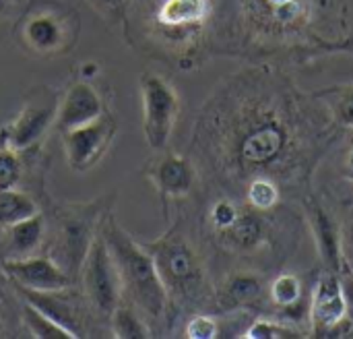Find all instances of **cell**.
<instances>
[{"label":"cell","instance_id":"6da1fadb","mask_svg":"<svg viewBox=\"0 0 353 339\" xmlns=\"http://www.w3.org/2000/svg\"><path fill=\"white\" fill-rule=\"evenodd\" d=\"M97 230L114 257L122 294L126 296L128 304L134 307L147 319V323L161 321L168 313L170 296L157 273L151 253L143 242L134 240L112 213H105Z\"/></svg>","mask_w":353,"mask_h":339},{"label":"cell","instance_id":"7a4b0ae2","mask_svg":"<svg viewBox=\"0 0 353 339\" xmlns=\"http://www.w3.org/2000/svg\"><path fill=\"white\" fill-rule=\"evenodd\" d=\"M14 35L27 52L54 58L74 48L81 35V19L70 6L54 0H37L19 17Z\"/></svg>","mask_w":353,"mask_h":339},{"label":"cell","instance_id":"3957f363","mask_svg":"<svg viewBox=\"0 0 353 339\" xmlns=\"http://www.w3.org/2000/svg\"><path fill=\"white\" fill-rule=\"evenodd\" d=\"M290 151V128L269 112H256L242 122L232 141V157L240 172H261L281 162Z\"/></svg>","mask_w":353,"mask_h":339},{"label":"cell","instance_id":"277c9868","mask_svg":"<svg viewBox=\"0 0 353 339\" xmlns=\"http://www.w3.org/2000/svg\"><path fill=\"white\" fill-rule=\"evenodd\" d=\"M145 249L151 253L157 273L168 290V296L176 298H190L203 286V267L186 242L176 230H170L155 242H143Z\"/></svg>","mask_w":353,"mask_h":339},{"label":"cell","instance_id":"5b68a950","mask_svg":"<svg viewBox=\"0 0 353 339\" xmlns=\"http://www.w3.org/2000/svg\"><path fill=\"white\" fill-rule=\"evenodd\" d=\"M143 99V135L151 149L163 151L174 133L180 97L172 83L157 72H143L139 79Z\"/></svg>","mask_w":353,"mask_h":339},{"label":"cell","instance_id":"8992f818","mask_svg":"<svg viewBox=\"0 0 353 339\" xmlns=\"http://www.w3.org/2000/svg\"><path fill=\"white\" fill-rule=\"evenodd\" d=\"M79 280L83 286V292L89 300V304L97 311L99 317L110 319L114 309L120 304L122 298V284L120 275L114 263V257L99 234L95 232L87 255L83 259V265L79 269Z\"/></svg>","mask_w":353,"mask_h":339},{"label":"cell","instance_id":"52a82bcc","mask_svg":"<svg viewBox=\"0 0 353 339\" xmlns=\"http://www.w3.org/2000/svg\"><path fill=\"white\" fill-rule=\"evenodd\" d=\"M60 106V95L50 87H35L25 97L17 116L4 124L6 143L14 151H25L37 143L54 124Z\"/></svg>","mask_w":353,"mask_h":339},{"label":"cell","instance_id":"ba28073f","mask_svg":"<svg viewBox=\"0 0 353 339\" xmlns=\"http://www.w3.org/2000/svg\"><path fill=\"white\" fill-rule=\"evenodd\" d=\"M116 135H118V122L110 110H105L99 118L83 126L62 133L64 155L68 166L74 172L91 170L105 155Z\"/></svg>","mask_w":353,"mask_h":339},{"label":"cell","instance_id":"9c48e42d","mask_svg":"<svg viewBox=\"0 0 353 339\" xmlns=\"http://www.w3.org/2000/svg\"><path fill=\"white\" fill-rule=\"evenodd\" d=\"M95 209H89V205H81L74 211H66V215L60 220L58 228V257L64 271L74 280L79 278V269L83 265V259L87 255V249L97 232L95 228Z\"/></svg>","mask_w":353,"mask_h":339},{"label":"cell","instance_id":"30bf717a","mask_svg":"<svg viewBox=\"0 0 353 339\" xmlns=\"http://www.w3.org/2000/svg\"><path fill=\"white\" fill-rule=\"evenodd\" d=\"M310 323L314 338L341 336V327L350 323L339 273L325 271L316 282L310 298Z\"/></svg>","mask_w":353,"mask_h":339},{"label":"cell","instance_id":"8fae6325","mask_svg":"<svg viewBox=\"0 0 353 339\" xmlns=\"http://www.w3.org/2000/svg\"><path fill=\"white\" fill-rule=\"evenodd\" d=\"M2 273L12 282V286H23L31 290L64 292L72 278L54 257H14L0 263Z\"/></svg>","mask_w":353,"mask_h":339},{"label":"cell","instance_id":"7c38bea8","mask_svg":"<svg viewBox=\"0 0 353 339\" xmlns=\"http://www.w3.org/2000/svg\"><path fill=\"white\" fill-rule=\"evenodd\" d=\"M147 176L157 188L165 217H168V203L172 199L186 197L196 182V170H194L192 162L188 157L176 155V153H165V155L157 157L149 166Z\"/></svg>","mask_w":353,"mask_h":339},{"label":"cell","instance_id":"4fadbf2b","mask_svg":"<svg viewBox=\"0 0 353 339\" xmlns=\"http://www.w3.org/2000/svg\"><path fill=\"white\" fill-rule=\"evenodd\" d=\"M105 110L108 108L103 104V97L95 89V85H91L87 79H81V81H74L66 89V93L60 97L54 126L60 133H66L70 128L83 126V124L99 118Z\"/></svg>","mask_w":353,"mask_h":339},{"label":"cell","instance_id":"5bb4252c","mask_svg":"<svg viewBox=\"0 0 353 339\" xmlns=\"http://www.w3.org/2000/svg\"><path fill=\"white\" fill-rule=\"evenodd\" d=\"M211 12L209 0H159L155 23L170 35L199 29Z\"/></svg>","mask_w":353,"mask_h":339},{"label":"cell","instance_id":"9a60e30c","mask_svg":"<svg viewBox=\"0 0 353 339\" xmlns=\"http://www.w3.org/2000/svg\"><path fill=\"white\" fill-rule=\"evenodd\" d=\"M14 290L19 292L21 300L31 304L33 309H37L41 315H46L48 319H52L56 325H60L62 329H66L72 339H79L85 336L83 323L77 317L74 307L60 298V292H46V290H31V288H23V286H14Z\"/></svg>","mask_w":353,"mask_h":339},{"label":"cell","instance_id":"2e32d148","mask_svg":"<svg viewBox=\"0 0 353 339\" xmlns=\"http://www.w3.org/2000/svg\"><path fill=\"white\" fill-rule=\"evenodd\" d=\"M310 226H312V234H314L319 255H321L325 269L339 273V269L343 265V249H341V238H339L335 222L329 217V213L325 209L312 205Z\"/></svg>","mask_w":353,"mask_h":339},{"label":"cell","instance_id":"e0dca14e","mask_svg":"<svg viewBox=\"0 0 353 339\" xmlns=\"http://www.w3.org/2000/svg\"><path fill=\"white\" fill-rule=\"evenodd\" d=\"M8 232V255L10 259L14 257H29L43 240V232H46V224L41 213H35L23 222L12 224L10 228H6Z\"/></svg>","mask_w":353,"mask_h":339},{"label":"cell","instance_id":"ac0fdd59","mask_svg":"<svg viewBox=\"0 0 353 339\" xmlns=\"http://www.w3.org/2000/svg\"><path fill=\"white\" fill-rule=\"evenodd\" d=\"M261 236H263V222L259 217V211H254L252 207L240 209L238 220L225 232L219 234V238L234 249H250L261 240Z\"/></svg>","mask_w":353,"mask_h":339},{"label":"cell","instance_id":"d6986e66","mask_svg":"<svg viewBox=\"0 0 353 339\" xmlns=\"http://www.w3.org/2000/svg\"><path fill=\"white\" fill-rule=\"evenodd\" d=\"M110 325H112V333L118 339L151 338L147 319L130 304H118L110 315Z\"/></svg>","mask_w":353,"mask_h":339},{"label":"cell","instance_id":"ffe728a7","mask_svg":"<svg viewBox=\"0 0 353 339\" xmlns=\"http://www.w3.org/2000/svg\"><path fill=\"white\" fill-rule=\"evenodd\" d=\"M39 213L37 203L21 191L6 188L0 191V228H10L17 222H23Z\"/></svg>","mask_w":353,"mask_h":339},{"label":"cell","instance_id":"44dd1931","mask_svg":"<svg viewBox=\"0 0 353 339\" xmlns=\"http://www.w3.org/2000/svg\"><path fill=\"white\" fill-rule=\"evenodd\" d=\"M263 292V284L261 280L252 278V275H236L232 278L223 292H221V304L225 307H244L252 300H259Z\"/></svg>","mask_w":353,"mask_h":339},{"label":"cell","instance_id":"7402d4cb","mask_svg":"<svg viewBox=\"0 0 353 339\" xmlns=\"http://www.w3.org/2000/svg\"><path fill=\"white\" fill-rule=\"evenodd\" d=\"M271 300L275 307L283 309V311H292L302 307L304 302V288L298 275L294 273H281L279 278L273 280L271 284Z\"/></svg>","mask_w":353,"mask_h":339},{"label":"cell","instance_id":"603a6c76","mask_svg":"<svg viewBox=\"0 0 353 339\" xmlns=\"http://www.w3.org/2000/svg\"><path fill=\"white\" fill-rule=\"evenodd\" d=\"M21 319H23L25 327L29 329V333H31L33 338L72 339V336H70L66 329H62L60 325H56L52 319H48L46 315H41L37 309H33V307H31V304H27V302H23V307H21Z\"/></svg>","mask_w":353,"mask_h":339},{"label":"cell","instance_id":"cb8c5ba5","mask_svg":"<svg viewBox=\"0 0 353 339\" xmlns=\"http://www.w3.org/2000/svg\"><path fill=\"white\" fill-rule=\"evenodd\" d=\"M246 201L254 211H269L279 203V188L267 176H254L246 191Z\"/></svg>","mask_w":353,"mask_h":339},{"label":"cell","instance_id":"d4e9b609","mask_svg":"<svg viewBox=\"0 0 353 339\" xmlns=\"http://www.w3.org/2000/svg\"><path fill=\"white\" fill-rule=\"evenodd\" d=\"M261 6L279 27H290L304 14V0H261Z\"/></svg>","mask_w":353,"mask_h":339},{"label":"cell","instance_id":"484cf974","mask_svg":"<svg viewBox=\"0 0 353 339\" xmlns=\"http://www.w3.org/2000/svg\"><path fill=\"white\" fill-rule=\"evenodd\" d=\"M19 178H21V162L14 149L8 147L4 128H0V191L14 188Z\"/></svg>","mask_w":353,"mask_h":339},{"label":"cell","instance_id":"4316f807","mask_svg":"<svg viewBox=\"0 0 353 339\" xmlns=\"http://www.w3.org/2000/svg\"><path fill=\"white\" fill-rule=\"evenodd\" d=\"M298 331H294L290 325L277 323V321H267V319H259L254 321L246 331L244 338L250 339H285V338H296Z\"/></svg>","mask_w":353,"mask_h":339},{"label":"cell","instance_id":"83f0119b","mask_svg":"<svg viewBox=\"0 0 353 339\" xmlns=\"http://www.w3.org/2000/svg\"><path fill=\"white\" fill-rule=\"evenodd\" d=\"M240 215V207L236 203H232L230 199H219L209 213V220L213 224V228L217 230V234L225 232Z\"/></svg>","mask_w":353,"mask_h":339},{"label":"cell","instance_id":"f1b7e54d","mask_svg":"<svg viewBox=\"0 0 353 339\" xmlns=\"http://www.w3.org/2000/svg\"><path fill=\"white\" fill-rule=\"evenodd\" d=\"M186 338L190 339H215L219 336V325L209 315H194L184 329Z\"/></svg>","mask_w":353,"mask_h":339},{"label":"cell","instance_id":"f546056e","mask_svg":"<svg viewBox=\"0 0 353 339\" xmlns=\"http://www.w3.org/2000/svg\"><path fill=\"white\" fill-rule=\"evenodd\" d=\"M339 282L345 298V309H347V319L353 323V271L343 263L339 269Z\"/></svg>","mask_w":353,"mask_h":339},{"label":"cell","instance_id":"4dcf8cb0","mask_svg":"<svg viewBox=\"0 0 353 339\" xmlns=\"http://www.w3.org/2000/svg\"><path fill=\"white\" fill-rule=\"evenodd\" d=\"M337 116L345 126H353V91H343L337 101Z\"/></svg>","mask_w":353,"mask_h":339},{"label":"cell","instance_id":"1f68e13d","mask_svg":"<svg viewBox=\"0 0 353 339\" xmlns=\"http://www.w3.org/2000/svg\"><path fill=\"white\" fill-rule=\"evenodd\" d=\"M341 249H343V263L353 271V228L347 232V236H345Z\"/></svg>","mask_w":353,"mask_h":339},{"label":"cell","instance_id":"d6a6232c","mask_svg":"<svg viewBox=\"0 0 353 339\" xmlns=\"http://www.w3.org/2000/svg\"><path fill=\"white\" fill-rule=\"evenodd\" d=\"M97 2H101V4H105V6H110L112 10H122V8L126 6V2H128V0H97Z\"/></svg>","mask_w":353,"mask_h":339},{"label":"cell","instance_id":"836d02e7","mask_svg":"<svg viewBox=\"0 0 353 339\" xmlns=\"http://www.w3.org/2000/svg\"><path fill=\"white\" fill-rule=\"evenodd\" d=\"M347 172L353 176V147L352 151H350V155H347Z\"/></svg>","mask_w":353,"mask_h":339}]
</instances>
